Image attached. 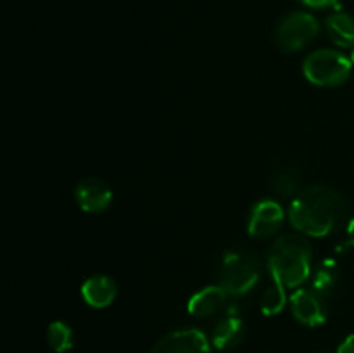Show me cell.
I'll return each instance as SVG.
<instances>
[{
	"label": "cell",
	"instance_id": "1",
	"mask_svg": "<svg viewBox=\"0 0 354 353\" xmlns=\"http://www.w3.org/2000/svg\"><path fill=\"white\" fill-rule=\"evenodd\" d=\"M348 217V204L341 192L327 185L301 190L289 208L290 225L308 237H325L337 230Z\"/></svg>",
	"mask_w": 354,
	"mask_h": 353
},
{
	"label": "cell",
	"instance_id": "2",
	"mask_svg": "<svg viewBox=\"0 0 354 353\" xmlns=\"http://www.w3.org/2000/svg\"><path fill=\"white\" fill-rule=\"evenodd\" d=\"M311 258L313 249L308 235L289 232L277 237L270 246L266 265L273 282H279L286 289H297L311 275Z\"/></svg>",
	"mask_w": 354,
	"mask_h": 353
},
{
	"label": "cell",
	"instance_id": "3",
	"mask_svg": "<svg viewBox=\"0 0 354 353\" xmlns=\"http://www.w3.org/2000/svg\"><path fill=\"white\" fill-rule=\"evenodd\" d=\"M261 277V262L248 251H230L223 256L218 269V286L227 294L242 296L258 284Z\"/></svg>",
	"mask_w": 354,
	"mask_h": 353
},
{
	"label": "cell",
	"instance_id": "4",
	"mask_svg": "<svg viewBox=\"0 0 354 353\" xmlns=\"http://www.w3.org/2000/svg\"><path fill=\"white\" fill-rule=\"evenodd\" d=\"M351 69V59L332 48L310 52L303 61V73L308 82L324 89H334L348 82Z\"/></svg>",
	"mask_w": 354,
	"mask_h": 353
},
{
	"label": "cell",
	"instance_id": "5",
	"mask_svg": "<svg viewBox=\"0 0 354 353\" xmlns=\"http://www.w3.org/2000/svg\"><path fill=\"white\" fill-rule=\"evenodd\" d=\"M320 33L317 17L310 12L296 10L282 17L275 30V44L282 52H297L308 47Z\"/></svg>",
	"mask_w": 354,
	"mask_h": 353
},
{
	"label": "cell",
	"instance_id": "6",
	"mask_svg": "<svg viewBox=\"0 0 354 353\" xmlns=\"http://www.w3.org/2000/svg\"><path fill=\"white\" fill-rule=\"evenodd\" d=\"M283 213L282 206L273 199H263L252 206L248 220V234L256 239H266L275 235L282 228Z\"/></svg>",
	"mask_w": 354,
	"mask_h": 353
},
{
	"label": "cell",
	"instance_id": "7",
	"mask_svg": "<svg viewBox=\"0 0 354 353\" xmlns=\"http://www.w3.org/2000/svg\"><path fill=\"white\" fill-rule=\"evenodd\" d=\"M290 310L294 318L308 327H317L327 320V307L324 303V296L317 291L297 287L290 296Z\"/></svg>",
	"mask_w": 354,
	"mask_h": 353
},
{
	"label": "cell",
	"instance_id": "8",
	"mask_svg": "<svg viewBox=\"0 0 354 353\" xmlns=\"http://www.w3.org/2000/svg\"><path fill=\"white\" fill-rule=\"evenodd\" d=\"M209 341L199 329H182L162 336L151 353H209Z\"/></svg>",
	"mask_w": 354,
	"mask_h": 353
},
{
	"label": "cell",
	"instance_id": "9",
	"mask_svg": "<svg viewBox=\"0 0 354 353\" xmlns=\"http://www.w3.org/2000/svg\"><path fill=\"white\" fill-rule=\"evenodd\" d=\"M75 199L86 213H102L113 201V190L104 180L88 176L78 182L75 189Z\"/></svg>",
	"mask_w": 354,
	"mask_h": 353
},
{
	"label": "cell",
	"instance_id": "10",
	"mask_svg": "<svg viewBox=\"0 0 354 353\" xmlns=\"http://www.w3.org/2000/svg\"><path fill=\"white\" fill-rule=\"evenodd\" d=\"M227 291L221 286H207L203 287L201 291H197L192 298L189 300L187 305V310L194 317H211V315L218 314L221 308L227 303Z\"/></svg>",
	"mask_w": 354,
	"mask_h": 353
},
{
	"label": "cell",
	"instance_id": "11",
	"mask_svg": "<svg viewBox=\"0 0 354 353\" xmlns=\"http://www.w3.org/2000/svg\"><path fill=\"white\" fill-rule=\"evenodd\" d=\"M118 286L111 277L93 275L82 284V296L93 308H106L116 300Z\"/></svg>",
	"mask_w": 354,
	"mask_h": 353
},
{
	"label": "cell",
	"instance_id": "12",
	"mask_svg": "<svg viewBox=\"0 0 354 353\" xmlns=\"http://www.w3.org/2000/svg\"><path fill=\"white\" fill-rule=\"evenodd\" d=\"M245 336V325L237 315H227L213 329L211 341L218 350H234Z\"/></svg>",
	"mask_w": 354,
	"mask_h": 353
},
{
	"label": "cell",
	"instance_id": "13",
	"mask_svg": "<svg viewBox=\"0 0 354 353\" xmlns=\"http://www.w3.org/2000/svg\"><path fill=\"white\" fill-rule=\"evenodd\" d=\"M328 38L337 47L348 48L354 45V17L346 12H334L325 21Z\"/></svg>",
	"mask_w": 354,
	"mask_h": 353
},
{
	"label": "cell",
	"instance_id": "14",
	"mask_svg": "<svg viewBox=\"0 0 354 353\" xmlns=\"http://www.w3.org/2000/svg\"><path fill=\"white\" fill-rule=\"evenodd\" d=\"M270 189L282 197H296L301 192V173L296 166H280L270 180Z\"/></svg>",
	"mask_w": 354,
	"mask_h": 353
},
{
	"label": "cell",
	"instance_id": "15",
	"mask_svg": "<svg viewBox=\"0 0 354 353\" xmlns=\"http://www.w3.org/2000/svg\"><path fill=\"white\" fill-rule=\"evenodd\" d=\"M341 279V269L332 260H325L315 269L313 272V289L322 296H328L334 293Z\"/></svg>",
	"mask_w": 354,
	"mask_h": 353
},
{
	"label": "cell",
	"instance_id": "16",
	"mask_svg": "<svg viewBox=\"0 0 354 353\" xmlns=\"http://www.w3.org/2000/svg\"><path fill=\"white\" fill-rule=\"evenodd\" d=\"M47 343L55 353H64L73 346V331L68 324L55 320L47 329Z\"/></svg>",
	"mask_w": 354,
	"mask_h": 353
},
{
	"label": "cell",
	"instance_id": "17",
	"mask_svg": "<svg viewBox=\"0 0 354 353\" xmlns=\"http://www.w3.org/2000/svg\"><path fill=\"white\" fill-rule=\"evenodd\" d=\"M287 305V289L279 282H273L268 289H265L261 296V311L268 317L279 315Z\"/></svg>",
	"mask_w": 354,
	"mask_h": 353
},
{
	"label": "cell",
	"instance_id": "18",
	"mask_svg": "<svg viewBox=\"0 0 354 353\" xmlns=\"http://www.w3.org/2000/svg\"><path fill=\"white\" fill-rule=\"evenodd\" d=\"M299 2L308 7H313V9H327V7L335 6L339 0H299Z\"/></svg>",
	"mask_w": 354,
	"mask_h": 353
},
{
	"label": "cell",
	"instance_id": "19",
	"mask_svg": "<svg viewBox=\"0 0 354 353\" xmlns=\"http://www.w3.org/2000/svg\"><path fill=\"white\" fill-rule=\"evenodd\" d=\"M348 249H354V218L348 224V241L342 242L339 251H348Z\"/></svg>",
	"mask_w": 354,
	"mask_h": 353
},
{
	"label": "cell",
	"instance_id": "20",
	"mask_svg": "<svg viewBox=\"0 0 354 353\" xmlns=\"http://www.w3.org/2000/svg\"><path fill=\"white\" fill-rule=\"evenodd\" d=\"M337 353H354V334L348 336V338L341 343Z\"/></svg>",
	"mask_w": 354,
	"mask_h": 353
},
{
	"label": "cell",
	"instance_id": "21",
	"mask_svg": "<svg viewBox=\"0 0 354 353\" xmlns=\"http://www.w3.org/2000/svg\"><path fill=\"white\" fill-rule=\"evenodd\" d=\"M349 59H351V62L354 64V48H353V52H351V57H349Z\"/></svg>",
	"mask_w": 354,
	"mask_h": 353
}]
</instances>
